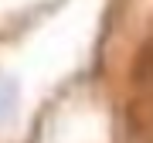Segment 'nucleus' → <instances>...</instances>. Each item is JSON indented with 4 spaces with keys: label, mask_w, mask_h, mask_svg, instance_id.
<instances>
[{
    "label": "nucleus",
    "mask_w": 153,
    "mask_h": 143,
    "mask_svg": "<svg viewBox=\"0 0 153 143\" xmlns=\"http://www.w3.org/2000/svg\"><path fill=\"white\" fill-rule=\"evenodd\" d=\"M14 106H17V89H14V82H10V75L0 72V123L10 119Z\"/></svg>",
    "instance_id": "1"
}]
</instances>
